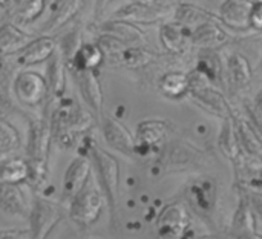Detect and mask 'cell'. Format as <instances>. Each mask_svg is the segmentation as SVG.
Listing matches in <instances>:
<instances>
[{
	"label": "cell",
	"mask_w": 262,
	"mask_h": 239,
	"mask_svg": "<svg viewBox=\"0 0 262 239\" xmlns=\"http://www.w3.org/2000/svg\"><path fill=\"white\" fill-rule=\"evenodd\" d=\"M97 117L72 98H61L48 120L52 141L64 150L75 147L78 138L88 134Z\"/></svg>",
	"instance_id": "1"
},
{
	"label": "cell",
	"mask_w": 262,
	"mask_h": 239,
	"mask_svg": "<svg viewBox=\"0 0 262 239\" xmlns=\"http://www.w3.org/2000/svg\"><path fill=\"white\" fill-rule=\"evenodd\" d=\"M86 155L91 158L94 177L103 192L106 207L109 210L111 226L112 229L117 226V213H118V197H120V163L118 160L100 147L97 143L89 141Z\"/></svg>",
	"instance_id": "2"
},
{
	"label": "cell",
	"mask_w": 262,
	"mask_h": 239,
	"mask_svg": "<svg viewBox=\"0 0 262 239\" xmlns=\"http://www.w3.org/2000/svg\"><path fill=\"white\" fill-rule=\"evenodd\" d=\"M206 164V154L181 138H170L155 155V169L160 175L201 173Z\"/></svg>",
	"instance_id": "3"
},
{
	"label": "cell",
	"mask_w": 262,
	"mask_h": 239,
	"mask_svg": "<svg viewBox=\"0 0 262 239\" xmlns=\"http://www.w3.org/2000/svg\"><path fill=\"white\" fill-rule=\"evenodd\" d=\"M183 197L190 215L201 221L204 226L213 229L220 203L218 181L210 175L198 173L186 183Z\"/></svg>",
	"instance_id": "4"
},
{
	"label": "cell",
	"mask_w": 262,
	"mask_h": 239,
	"mask_svg": "<svg viewBox=\"0 0 262 239\" xmlns=\"http://www.w3.org/2000/svg\"><path fill=\"white\" fill-rule=\"evenodd\" d=\"M52 143L49 123L46 118H29L28 143H26V161L29 166L28 184L35 190L40 189L48 180L49 146Z\"/></svg>",
	"instance_id": "5"
},
{
	"label": "cell",
	"mask_w": 262,
	"mask_h": 239,
	"mask_svg": "<svg viewBox=\"0 0 262 239\" xmlns=\"http://www.w3.org/2000/svg\"><path fill=\"white\" fill-rule=\"evenodd\" d=\"M106 201L103 192L92 173L86 186L68 203L66 209H68V216L75 226L81 229H88L98 221Z\"/></svg>",
	"instance_id": "6"
},
{
	"label": "cell",
	"mask_w": 262,
	"mask_h": 239,
	"mask_svg": "<svg viewBox=\"0 0 262 239\" xmlns=\"http://www.w3.org/2000/svg\"><path fill=\"white\" fill-rule=\"evenodd\" d=\"M189 78H190V91L187 97L195 106L220 118L221 121L235 114V109L232 107L230 101L227 100L221 88L210 84L204 77H201L193 69L189 71Z\"/></svg>",
	"instance_id": "7"
},
{
	"label": "cell",
	"mask_w": 262,
	"mask_h": 239,
	"mask_svg": "<svg viewBox=\"0 0 262 239\" xmlns=\"http://www.w3.org/2000/svg\"><path fill=\"white\" fill-rule=\"evenodd\" d=\"M66 215V207L60 201L34 193L29 210V233L31 239H48L54 229Z\"/></svg>",
	"instance_id": "8"
},
{
	"label": "cell",
	"mask_w": 262,
	"mask_h": 239,
	"mask_svg": "<svg viewBox=\"0 0 262 239\" xmlns=\"http://www.w3.org/2000/svg\"><path fill=\"white\" fill-rule=\"evenodd\" d=\"M12 94L17 103L25 107H40L49 98V88L45 75L32 69H23L15 74L12 81Z\"/></svg>",
	"instance_id": "9"
},
{
	"label": "cell",
	"mask_w": 262,
	"mask_h": 239,
	"mask_svg": "<svg viewBox=\"0 0 262 239\" xmlns=\"http://www.w3.org/2000/svg\"><path fill=\"white\" fill-rule=\"evenodd\" d=\"M173 127L164 120H143L137 124L135 143L137 157H149L158 154V150L172 138Z\"/></svg>",
	"instance_id": "10"
},
{
	"label": "cell",
	"mask_w": 262,
	"mask_h": 239,
	"mask_svg": "<svg viewBox=\"0 0 262 239\" xmlns=\"http://www.w3.org/2000/svg\"><path fill=\"white\" fill-rule=\"evenodd\" d=\"M190 212L183 201L166 204L155 221L157 233L163 239H184L190 229Z\"/></svg>",
	"instance_id": "11"
},
{
	"label": "cell",
	"mask_w": 262,
	"mask_h": 239,
	"mask_svg": "<svg viewBox=\"0 0 262 239\" xmlns=\"http://www.w3.org/2000/svg\"><path fill=\"white\" fill-rule=\"evenodd\" d=\"M173 6H157V5H144V3H132L123 5L118 8L111 18L124 20L134 25H155V23H164L167 18L172 20L173 15Z\"/></svg>",
	"instance_id": "12"
},
{
	"label": "cell",
	"mask_w": 262,
	"mask_h": 239,
	"mask_svg": "<svg viewBox=\"0 0 262 239\" xmlns=\"http://www.w3.org/2000/svg\"><path fill=\"white\" fill-rule=\"evenodd\" d=\"M100 121V129L101 135L106 141V144L118 152L120 155L126 158H135L137 157V143H135V135L130 134V131L120 123L118 120L109 117V115H101Z\"/></svg>",
	"instance_id": "13"
},
{
	"label": "cell",
	"mask_w": 262,
	"mask_h": 239,
	"mask_svg": "<svg viewBox=\"0 0 262 239\" xmlns=\"http://www.w3.org/2000/svg\"><path fill=\"white\" fill-rule=\"evenodd\" d=\"M232 41H233L232 34L220 21V18L206 21V23L196 26L195 29L189 31L190 46L195 49H200V51H206V49L218 51Z\"/></svg>",
	"instance_id": "14"
},
{
	"label": "cell",
	"mask_w": 262,
	"mask_h": 239,
	"mask_svg": "<svg viewBox=\"0 0 262 239\" xmlns=\"http://www.w3.org/2000/svg\"><path fill=\"white\" fill-rule=\"evenodd\" d=\"M92 163L88 155L75 157L64 170L63 183H61V204H68L89 181L92 177Z\"/></svg>",
	"instance_id": "15"
},
{
	"label": "cell",
	"mask_w": 262,
	"mask_h": 239,
	"mask_svg": "<svg viewBox=\"0 0 262 239\" xmlns=\"http://www.w3.org/2000/svg\"><path fill=\"white\" fill-rule=\"evenodd\" d=\"M97 35H106L111 38L118 40L123 45L127 46H147V35L146 32L134 23L117 20V18H107L95 26Z\"/></svg>",
	"instance_id": "16"
},
{
	"label": "cell",
	"mask_w": 262,
	"mask_h": 239,
	"mask_svg": "<svg viewBox=\"0 0 262 239\" xmlns=\"http://www.w3.org/2000/svg\"><path fill=\"white\" fill-rule=\"evenodd\" d=\"M253 77L250 60L241 52H232L224 60V88L232 92L247 89Z\"/></svg>",
	"instance_id": "17"
},
{
	"label": "cell",
	"mask_w": 262,
	"mask_h": 239,
	"mask_svg": "<svg viewBox=\"0 0 262 239\" xmlns=\"http://www.w3.org/2000/svg\"><path fill=\"white\" fill-rule=\"evenodd\" d=\"M31 200L21 187V184H12L0 181V212L14 216V218H26L31 210Z\"/></svg>",
	"instance_id": "18"
},
{
	"label": "cell",
	"mask_w": 262,
	"mask_h": 239,
	"mask_svg": "<svg viewBox=\"0 0 262 239\" xmlns=\"http://www.w3.org/2000/svg\"><path fill=\"white\" fill-rule=\"evenodd\" d=\"M78 92L86 107L100 120L103 115V89L95 71H77L74 72Z\"/></svg>",
	"instance_id": "19"
},
{
	"label": "cell",
	"mask_w": 262,
	"mask_h": 239,
	"mask_svg": "<svg viewBox=\"0 0 262 239\" xmlns=\"http://www.w3.org/2000/svg\"><path fill=\"white\" fill-rule=\"evenodd\" d=\"M57 40L52 35H38L34 37L23 49L15 54V64L21 68H29L48 61L51 55L57 51Z\"/></svg>",
	"instance_id": "20"
},
{
	"label": "cell",
	"mask_w": 262,
	"mask_h": 239,
	"mask_svg": "<svg viewBox=\"0 0 262 239\" xmlns=\"http://www.w3.org/2000/svg\"><path fill=\"white\" fill-rule=\"evenodd\" d=\"M253 5V0H224L218 18L229 31H250V12Z\"/></svg>",
	"instance_id": "21"
},
{
	"label": "cell",
	"mask_w": 262,
	"mask_h": 239,
	"mask_svg": "<svg viewBox=\"0 0 262 239\" xmlns=\"http://www.w3.org/2000/svg\"><path fill=\"white\" fill-rule=\"evenodd\" d=\"M160 41L167 55L183 58L192 48L189 43V31L173 20L160 25Z\"/></svg>",
	"instance_id": "22"
},
{
	"label": "cell",
	"mask_w": 262,
	"mask_h": 239,
	"mask_svg": "<svg viewBox=\"0 0 262 239\" xmlns=\"http://www.w3.org/2000/svg\"><path fill=\"white\" fill-rule=\"evenodd\" d=\"M192 69L203 75L210 84L224 88V60L216 51H200Z\"/></svg>",
	"instance_id": "23"
},
{
	"label": "cell",
	"mask_w": 262,
	"mask_h": 239,
	"mask_svg": "<svg viewBox=\"0 0 262 239\" xmlns=\"http://www.w3.org/2000/svg\"><path fill=\"white\" fill-rule=\"evenodd\" d=\"M157 88L163 97L169 100H181L187 97L190 91L189 72L181 69H170L160 77Z\"/></svg>",
	"instance_id": "24"
},
{
	"label": "cell",
	"mask_w": 262,
	"mask_h": 239,
	"mask_svg": "<svg viewBox=\"0 0 262 239\" xmlns=\"http://www.w3.org/2000/svg\"><path fill=\"white\" fill-rule=\"evenodd\" d=\"M216 18L218 17L215 14H212L210 11H207L206 8H203L196 3L181 2L173 6L172 20L175 23L181 25L183 28H186L187 31H192L196 26H200L206 21H210V20H216Z\"/></svg>",
	"instance_id": "25"
},
{
	"label": "cell",
	"mask_w": 262,
	"mask_h": 239,
	"mask_svg": "<svg viewBox=\"0 0 262 239\" xmlns=\"http://www.w3.org/2000/svg\"><path fill=\"white\" fill-rule=\"evenodd\" d=\"M104 63V52L100 45L94 41H84L75 57L66 64L72 72L77 71H97Z\"/></svg>",
	"instance_id": "26"
},
{
	"label": "cell",
	"mask_w": 262,
	"mask_h": 239,
	"mask_svg": "<svg viewBox=\"0 0 262 239\" xmlns=\"http://www.w3.org/2000/svg\"><path fill=\"white\" fill-rule=\"evenodd\" d=\"M218 149L232 164H236L241 160V147L235 127V114L223 120L221 123V129L218 135Z\"/></svg>",
	"instance_id": "27"
},
{
	"label": "cell",
	"mask_w": 262,
	"mask_h": 239,
	"mask_svg": "<svg viewBox=\"0 0 262 239\" xmlns=\"http://www.w3.org/2000/svg\"><path fill=\"white\" fill-rule=\"evenodd\" d=\"M45 78L48 81L49 97L61 98V95L66 89V61H64L63 55L58 52V49L48 60Z\"/></svg>",
	"instance_id": "28"
},
{
	"label": "cell",
	"mask_w": 262,
	"mask_h": 239,
	"mask_svg": "<svg viewBox=\"0 0 262 239\" xmlns=\"http://www.w3.org/2000/svg\"><path fill=\"white\" fill-rule=\"evenodd\" d=\"M81 9V0H60L52 6L51 15L45 23V34L51 35V32L63 28L69 23Z\"/></svg>",
	"instance_id": "29"
},
{
	"label": "cell",
	"mask_w": 262,
	"mask_h": 239,
	"mask_svg": "<svg viewBox=\"0 0 262 239\" xmlns=\"http://www.w3.org/2000/svg\"><path fill=\"white\" fill-rule=\"evenodd\" d=\"M35 35L25 32L14 23H5L0 26V52L5 55L17 54L23 49Z\"/></svg>",
	"instance_id": "30"
},
{
	"label": "cell",
	"mask_w": 262,
	"mask_h": 239,
	"mask_svg": "<svg viewBox=\"0 0 262 239\" xmlns=\"http://www.w3.org/2000/svg\"><path fill=\"white\" fill-rule=\"evenodd\" d=\"M29 180V166L26 158L21 157H3L0 161V181L23 184Z\"/></svg>",
	"instance_id": "31"
},
{
	"label": "cell",
	"mask_w": 262,
	"mask_h": 239,
	"mask_svg": "<svg viewBox=\"0 0 262 239\" xmlns=\"http://www.w3.org/2000/svg\"><path fill=\"white\" fill-rule=\"evenodd\" d=\"M9 55L0 52V111H8L12 107V81L14 74L9 63Z\"/></svg>",
	"instance_id": "32"
},
{
	"label": "cell",
	"mask_w": 262,
	"mask_h": 239,
	"mask_svg": "<svg viewBox=\"0 0 262 239\" xmlns=\"http://www.w3.org/2000/svg\"><path fill=\"white\" fill-rule=\"evenodd\" d=\"M21 147L20 132L6 118L0 117V155H9Z\"/></svg>",
	"instance_id": "33"
},
{
	"label": "cell",
	"mask_w": 262,
	"mask_h": 239,
	"mask_svg": "<svg viewBox=\"0 0 262 239\" xmlns=\"http://www.w3.org/2000/svg\"><path fill=\"white\" fill-rule=\"evenodd\" d=\"M83 43H84V41H83V31H81L78 26H75L74 29L68 31V32L60 38V41H57V45H58L57 49H58V52L63 55L66 64L75 57V54L78 52V49L81 48Z\"/></svg>",
	"instance_id": "34"
},
{
	"label": "cell",
	"mask_w": 262,
	"mask_h": 239,
	"mask_svg": "<svg viewBox=\"0 0 262 239\" xmlns=\"http://www.w3.org/2000/svg\"><path fill=\"white\" fill-rule=\"evenodd\" d=\"M46 8L45 0H17L15 6L11 9L15 20L28 23L35 20Z\"/></svg>",
	"instance_id": "35"
},
{
	"label": "cell",
	"mask_w": 262,
	"mask_h": 239,
	"mask_svg": "<svg viewBox=\"0 0 262 239\" xmlns=\"http://www.w3.org/2000/svg\"><path fill=\"white\" fill-rule=\"evenodd\" d=\"M238 192L244 195L256 223H261L262 224V192L261 190H256V189H252L249 186H244V184H238Z\"/></svg>",
	"instance_id": "36"
},
{
	"label": "cell",
	"mask_w": 262,
	"mask_h": 239,
	"mask_svg": "<svg viewBox=\"0 0 262 239\" xmlns=\"http://www.w3.org/2000/svg\"><path fill=\"white\" fill-rule=\"evenodd\" d=\"M250 31L262 32V5L255 3L250 12Z\"/></svg>",
	"instance_id": "37"
},
{
	"label": "cell",
	"mask_w": 262,
	"mask_h": 239,
	"mask_svg": "<svg viewBox=\"0 0 262 239\" xmlns=\"http://www.w3.org/2000/svg\"><path fill=\"white\" fill-rule=\"evenodd\" d=\"M0 239H31L29 229H5L0 230Z\"/></svg>",
	"instance_id": "38"
},
{
	"label": "cell",
	"mask_w": 262,
	"mask_h": 239,
	"mask_svg": "<svg viewBox=\"0 0 262 239\" xmlns=\"http://www.w3.org/2000/svg\"><path fill=\"white\" fill-rule=\"evenodd\" d=\"M132 3H144V5H157V6H170L173 5L172 0H129Z\"/></svg>",
	"instance_id": "39"
},
{
	"label": "cell",
	"mask_w": 262,
	"mask_h": 239,
	"mask_svg": "<svg viewBox=\"0 0 262 239\" xmlns=\"http://www.w3.org/2000/svg\"><path fill=\"white\" fill-rule=\"evenodd\" d=\"M252 183H253V184H252V186H253L252 189H256V190H261L262 192V167L258 170V175H256V178H255Z\"/></svg>",
	"instance_id": "40"
},
{
	"label": "cell",
	"mask_w": 262,
	"mask_h": 239,
	"mask_svg": "<svg viewBox=\"0 0 262 239\" xmlns=\"http://www.w3.org/2000/svg\"><path fill=\"white\" fill-rule=\"evenodd\" d=\"M17 0H0V8L3 9H12L15 6Z\"/></svg>",
	"instance_id": "41"
},
{
	"label": "cell",
	"mask_w": 262,
	"mask_h": 239,
	"mask_svg": "<svg viewBox=\"0 0 262 239\" xmlns=\"http://www.w3.org/2000/svg\"><path fill=\"white\" fill-rule=\"evenodd\" d=\"M112 0H97V12H101Z\"/></svg>",
	"instance_id": "42"
},
{
	"label": "cell",
	"mask_w": 262,
	"mask_h": 239,
	"mask_svg": "<svg viewBox=\"0 0 262 239\" xmlns=\"http://www.w3.org/2000/svg\"><path fill=\"white\" fill-rule=\"evenodd\" d=\"M45 2H46V6H51V8H52V6H54L57 2H60V0H45Z\"/></svg>",
	"instance_id": "43"
},
{
	"label": "cell",
	"mask_w": 262,
	"mask_h": 239,
	"mask_svg": "<svg viewBox=\"0 0 262 239\" xmlns=\"http://www.w3.org/2000/svg\"><path fill=\"white\" fill-rule=\"evenodd\" d=\"M253 2H255V3H261L262 5V0H253Z\"/></svg>",
	"instance_id": "44"
},
{
	"label": "cell",
	"mask_w": 262,
	"mask_h": 239,
	"mask_svg": "<svg viewBox=\"0 0 262 239\" xmlns=\"http://www.w3.org/2000/svg\"><path fill=\"white\" fill-rule=\"evenodd\" d=\"M3 157H5V155H0V161H2V160H3Z\"/></svg>",
	"instance_id": "45"
},
{
	"label": "cell",
	"mask_w": 262,
	"mask_h": 239,
	"mask_svg": "<svg viewBox=\"0 0 262 239\" xmlns=\"http://www.w3.org/2000/svg\"><path fill=\"white\" fill-rule=\"evenodd\" d=\"M89 239H97V238H89Z\"/></svg>",
	"instance_id": "46"
}]
</instances>
